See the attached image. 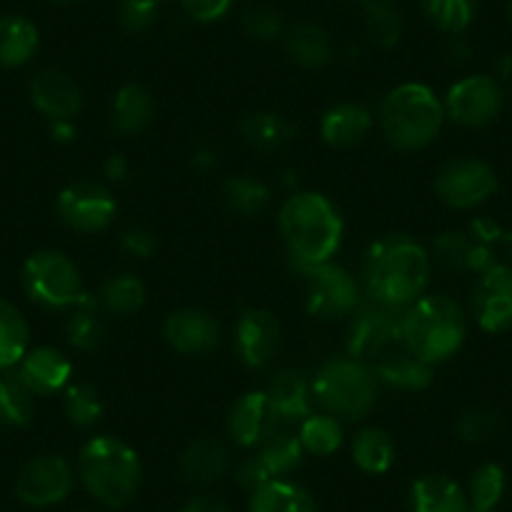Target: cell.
I'll return each instance as SVG.
<instances>
[{"instance_id":"obj_40","label":"cell","mask_w":512,"mask_h":512,"mask_svg":"<svg viewBox=\"0 0 512 512\" xmlns=\"http://www.w3.org/2000/svg\"><path fill=\"white\" fill-rule=\"evenodd\" d=\"M502 492H505V472H502L500 465L487 462V465L477 467L472 472L470 492H467L470 507L492 512L497 507V502L502 500Z\"/></svg>"},{"instance_id":"obj_25","label":"cell","mask_w":512,"mask_h":512,"mask_svg":"<svg viewBox=\"0 0 512 512\" xmlns=\"http://www.w3.org/2000/svg\"><path fill=\"white\" fill-rule=\"evenodd\" d=\"M249 512H317V502L297 482L274 477L251 492Z\"/></svg>"},{"instance_id":"obj_20","label":"cell","mask_w":512,"mask_h":512,"mask_svg":"<svg viewBox=\"0 0 512 512\" xmlns=\"http://www.w3.org/2000/svg\"><path fill=\"white\" fill-rule=\"evenodd\" d=\"M71 362L53 347H38L21 359L18 379L31 395H53L63 390L71 379Z\"/></svg>"},{"instance_id":"obj_45","label":"cell","mask_w":512,"mask_h":512,"mask_svg":"<svg viewBox=\"0 0 512 512\" xmlns=\"http://www.w3.org/2000/svg\"><path fill=\"white\" fill-rule=\"evenodd\" d=\"M156 3L159 0H123L118 8V21L131 33L149 31L156 21Z\"/></svg>"},{"instance_id":"obj_12","label":"cell","mask_w":512,"mask_h":512,"mask_svg":"<svg viewBox=\"0 0 512 512\" xmlns=\"http://www.w3.org/2000/svg\"><path fill=\"white\" fill-rule=\"evenodd\" d=\"M73 490V470L63 457L41 455L21 467L16 495L31 507H51L66 500Z\"/></svg>"},{"instance_id":"obj_7","label":"cell","mask_w":512,"mask_h":512,"mask_svg":"<svg viewBox=\"0 0 512 512\" xmlns=\"http://www.w3.org/2000/svg\"><path fill=\"white\" fill-rule=\"evenodd\" d=\"M23 284L28 297L53 309L76 307L88 294L81 284L78 267L61 251L33 254L23 267Z\"/></svg>"},{"instance_id":"obj_22","label":"cell","mask_w":512,"mask_h":512,"mask_svg":"<svg viewBox=\"0 0 512 512\" xmlns=\"http://www.w3.org/2000/svg\"><path fill=\"white\" fill-rule=\"evenodd\" d=\"M412 512H467V492L447 475H425L410 490Z\"/></svg>"},{"instance_id":"obj_26","label":"cell","mask_w":512,"mask_h":512,"mask_svg":"<svg viewBox=\"0 0 512 512\" xmlns=\"http://www.w3.org/2000/svg\"><path fill=\"white\" fill-rule=\"evenodd\" d=\"M154 118V98L144 86L128 83L116 93L111 106V123L118 134H141Z\"/></svg>"},{"instance_id":"obj_29","label":"cell","mask_w":512,"mask_h":512,"mask_svg":"<svg viewBox=\"0 0 512 512\" xmlns=\"http://www.w3.org/2000/svg\"><path fill=\"white\" fill-rule=\"evenodd\" d=\"M38 51V31L21 16L0 18V66L18 68Z\"/></svg>"},{"instance_id":"obj_47","label":"cell","mask_w":512,"mask_h":512,"mask_svg":"<svg viewBox=\"0 0 512 512\" xmlns=\"http://www.w3.org/2000/svg\"><path fill=\"white\" fill-rule=\"evenodd\" d=\"M236 480H239V485L244 487V490L254 492L256 487H262L264 482L274 480V477L269 475L267 467L262 465L259 457H249V460L239 462V467H236Z\"/></svg>"},{"instance_id":"obj_3","label":"cell","mask_w":512,"mask_h":512,"mask_svg":"<svg viewBox=\"0 0 512 512\" xmlns=\"http://www.w3.org/2000/svg\"><path fill=\"white\" fill-rule=\"evenodd\" d=\"M279 229L297 264L329 262L342 244V216L314 191L294 194L279 211Z\"/></svg>"},{"instance_id":"obj_11","label":"cell","mask_w":512,"mask_h":512,"mask_svg":"<svg viewBox=\"0 0 512 512\" xmlns=\"http://www.w3.org/2000/svg\"><path fill=\"white\" fill-rule=\"evenodd\" d=\"M502 88L490 76H467L447 91L445 113L467 128L490 126L502 111Z\"/></svg>"},{"instance_id":"obj_10","label":"cell","mask_w":512,"mask_h":512,"mask_svg":"<svg viewBox=\"0 0 512 512\" xmlns=\"http://www.w3.org/2000/svg\"><path fill=\"white\" fill-rule=\"evenodd\" d=\"M400 319V309H392L387 304L374 302V299H369L367 304H359L352 312L347 332L349 357L359 359V362L379 357L400 337Z\"/></svg>"},{"instance_id":"obj_41","label":"cell","mask_w":512,"mask_h":512,"mask_svg":"<svg viewBox=\"0 0 512 512\" xmlns=\"http://www.w3.org/2000/svg\"><path fill=\"white\" fill-rule=\"evenodd\" d=\"M33 402L31 392L23 387L18 374L13 377H0V425L21 427L31 422Z\"/></svg>"},{"instance_id":"obj_37","label":"cell","mask_w":512,"mask_h":512,"mask_svg":"<svg viewBox=\"0 0 512 512\" xmlns=\"http://www.w3.org/2000/svg\"><path fill=\"white\" fill-rule=\"evenodd\" d=\"M297 437L299 442H302L304 452L327 457L339 450L344 432L334 415H309L307 420H302V425H299Z\"/></svg>"},{"instance_id":"obj_32","label":"cell","mask_w":512,"mask_h":512,"mask_svg":"<svg viewBox=\"0 0 512 512\" xmlns=\"http://www.w3.org/2000/svg\"><path fill=\"white\" fill-rule=\"evenodd\" d=\"M287 53L299 66L322 68L332 61V41L319 26L299 23L287 33Z\"/></svg>"},{"instance_id":"obj_55","label":"cell","mask_w":512,"mask_h":512,"mask_svg":"<svg viewBox=\"0 0 512 512\" xmlns=\"http://www.w3.org/2000/svg\"><path fill=\"white\" fill-rule=\"evenodd\" d=\"M467 512H485V510H477V507H470V510H467Z\"/></svg>"},{"instance_id":"obj_18","label":"cell","mask_w":512,"mask_h":512,"mask_svg":"<svg viewBox=\"0 0 512 512\" xmlns=\"http://www.w3.org/2000/svg\"><path fill=\"white\" fill-rule=\"evenodd\" d=\"M166 342L181 354H206L219 344L221 329L204 309H179L164 324Z\"/></svg>"},{"instance_id":"obj_23","label":"cell","mask_w":512,"mask_h":512,"mask_svg":"<svg viewBox=\"0 0 512 512\" xmlns=\"http://www.w3.org/2000/svg\"><path fill=\"white\" fill-rule=\"evenodd\" d=\"M372 113L359 103H342L324 113L322 118V136L334 149H349L359 144L364 136L372 131Z\"/></svg>"},{"instance_id":"obj_52","label":"cell","mask_w":512,"mask_h":512,"mask_svg":"<svg viewBox=\"0 0 512 512\" xmlns=\"http://www.w3.org/2000/svg\"><path fill=\"white\" fill-rule=\"evenodd\" d=\"M497 73H500V78H512V53H507V56L500 58V63H497Z\"/></svg>"},{"instance_id":"obj_14","label":"cell","mask_w":512,"mask_h":512,"mask_svg":"<svg viewBox=\"0 0 512 512\" xmlns=\"http://www.w3.org/2000/svg\"><path fill=\"white\" fill-rule=\"evenodd\" d=\"M472 309L485 332L500 334L512 329V264H495L480 274Z\"/></svg>"},{"instance_id":"obj_38","label":"cell","mask_w":512,"mask_h":512,"mask_svg":"<svg viewBox=\"0 0 512 512\" xmlns=\"http://www.w3.org/2000/svg\"><path fill=\"white\" fill-rule=\"evenodd\" d=\"M422 11L440 31L460 36L475 21V0H422Z\"/></svg>"},{"instance_id":"obj_8","label":"cell","mask_w":512,"mask_h":512,"mask_svg":"<svg viewBox=\"0 0 512 512\" xmlns=\"http://www.w3.org/2000/svg\"><path fill=\"white\" fill-rule=\"evenodd\" d=\"M307 284V309L312 317H347L359 307V287L349 272L337 264H297Z\"/></svg>"},{"instance_id":"obj_30","label":"cell","mask_w":512,"mask_h":512,"mask_svg":"<svg viewBox=\"0 0 512 512\" xmlns=\"http://www.w3.org/2000/svg\"><path fill=\"white\" fill-rule=\"evenodd\" d=\"M71 309L73 312L66 322L68 342H71L73 347L83 349V352L101 349L108 337V327L106 322H103L101 312H98V299L91 297V294H86V297Z\"/></svg>"},{"instance_id":"obj_2","label":"cell","mask_w":512,"mask_h":512,"mask_svg":"<svg viewBox=\"0 0 512 512\" xmlns=\"http://www.w3.org/2000/svg\"><path fill=\"white\" fill-rule=\"evenodd\" d=\"M78 477L96 502L108 510H121L141 487V460L128 442L98 435L78 455Z\"/></svg>"},{"instance_id":"obj_19","label":"cell","mask_w":512,"mask_h":512,"mask_svg":"<svg viewBox=\"0 0 512 512\" xmlns=\"http://www.w3.org/2000/svg\"><path fill=\"white\" fill-rule=\"evenodd\" d=\"M437 262L450 272H487L495 267V251L492 244L480 241L470 231H445L435 239Z\"/></svg>"},{"instance_id":"obj_53","label":"cell","mask_w":512,"mask_h":512,"mask_svg":"<svg viewBox=\"0 0 512 512\" xmlns=\"http://www.w3.org/2000/svg\"><path fill=\"white\" fill-rule=\"evenodd\" d=\"M500 241H502V246H505V251L510 254V259H512V231H510V234H502Z\"/></svg>"},{"instance_id":"obj_9","label":"cell","mask_w":512,"mask_h":512,"mask_svg":"<svg viewBox=\"0 0 512 512\" xmlns=\"http://www.w3.org/2000/svg\"><path fill=\"white\" fill-rule=\"evenodd\" d=\"M435 191L450 209L467 211L485 204L497 191V176L485 161L455 159L442 166L435 179Z\"/></svg>"},{"instance_id":"obj_58","label":"cell","mask_w":512,"mask_h":512,"mask_svg":"<svg viewBox=\"0 0 512 512\" xmlns=\"http://www.w3.org/2000/svg\"><path fill=\"white\" fill-rule=\"evenodd\" d=\"M510 98H512V86H510Z\"/></svg>"},{"instance_id":"obj_43","label":"cell","mask_w":512,"mask_h":512,"mask_svg":"<svg viewBox=\"0 0 512 512\" xmlns=\"http://www.w3.org/2000/svg\"><path fill=\"white\" fill-rule=\"evenodd\" d=\"M502 427L500 412L490 410V407H472L465 415L457 420V437L462 442H470V445H477V442H485L495 435Z\"/></svg>"},{"instance_id":"obj_50","label":"cell","mask_w":512,"mask_h":512,"mask_svg":"<svg viewBox=\"0 0 512 512\" xmlns=\"http://www.w3.org/2000/svg\"><path fill=\"white\" fill-rule=\"evenodd\" d=\"M126 171H128V164H126V159H123V156H111V159L106 161V176L111 181H123V176H126Z\"/></svg>"},{"instance_id":"obj_35","label":"cell","mask_w":512,"mask_h":512,"mask_svg":"<svg viewBox=\"0 0 512 512\" xmlns=\"http://www.w3.org/2000/svg\"><path fill=\"white\" fill-rule=\"evenodd\" d=\"M221 199H224V204L229 206L234 214L254 216L262 214V211L267 209L272 194H269V189L259 179H251V176H234V179H229L221 186Z\"/></svg>"},{"instance_id":"obj_49","label":"cell","mask_w":512,"mask_h":512,"mask_svg":"<svg viewBox=\"0 0 512 512\" xmlns=\"http://www.w3.org/2000/svg\"><path fill=\"white\" fill-rule=\"evenodd\" d=\"M181 512H231V510L224 500H219V497L199 495L194 497V500L186 502V505L181 507Z\"/></svg>"},{"instance_id":"obj_24","label":"cell","mask_w":512,"mask_h":512,"mask_svg":"<svg viewBox=\"0 0 512 512\" xmlns=\"http://www.w3.org/2000/svg\"><path fill=\"white\" fill-rule=\"evenodd\" d=\"M267 397L272 402L274 412H277L279 422H302L312 415L309 384L304 374L294 372V369H284L272 379Z\"/></svg>"},{"instance_id":"obj_13","label":"cell","mask_w":512,"mask_h":512,"mask_svg":"<svg viewBox=\"0 0 512 512\" xmlns=\"http://www.w3.org/2000/svg\"><path fill=\"white\" fill-rule=\"evenodd\" d=\"M58 214L71 229L93 234L111 224L116 216V199L111 191L93 181H76L58 196Z\"/></svg>"},{"instance_id":"obj_17","label":"cell","mask_w":512,"mask_h":512,"mask_svg":"<svg viewBox=\"0 0 512 512\" xmlns=\"http://www.w3.org/2000/svg\"><path fill=\"white\" fill-rule=\"evenodd\" d=\"M33 106L51 121H71L81 111V88L68 73L58 68H43L31 81Z\"/></svg>"},{"instance_id":"obj_36","label":"cell","mask_w":512,"mask_h":512,"mask_svg":"<svg viewBox=\"0 0 512 512\" xmlns=\"http://www.w3.org/2000/svg\"><path fill=\"white\" fill-rule=\"evenodd\" d=\"M146 302V289L141 284V279L131 277V274H121V277L108 279L101 287L98 294V304H103V309L118 317H128V314H136Z\"/></svg>"},{"instance_id":"obj_4","label":"cell","mask_w":512,"mask_h":512,"mask_svg":"<svg viewBox=\"0 0 512 512\" xmlns=\"http://www.w3.org/2000/svg\"><path fill=\"white\" fill-rule=\"evenodd\" d=\"M467 337L465 312L445 294L420 297L405 309L400 319V339L407 352L427 364L445 362Z\"/></svg>"},{"instance_id":"obj_16","label":"cell","mask_w":512,"mask_h":512,"mask_svg":"<svg viewBox=\"0 0 512 512\" xmlns=\"http://www.w3.org/2000/svg\"><path fill=\"white\" fill-rule=\"evenodd\" d=\"M282 329L267 309H249L236 324V354L249 367H264L279 349Z\"/></svg>"},{"instance_id":"obj_31","label":"cell","mask_w":512,"mask_h":512,"mask_svg":"<svg viewBox=\"0 0 512 512\" xmlns=\"http://www.w3.org/2000/svg\"><path fill=\"white\" fill-rule=\"evenodd\" d=\"M352 457L359 470L369 475H382L395 465V442L379 427H364L354 437Z\"/></svg>"},{"instance_id":"obj_21","label":"cell","mask_w":512,"mask_h":512,"mask_svg":"<svg viewBox=\"0 0 512 512\" xmlns=\"http://www.w3.org/2000/svg\"><path fill=\"white\" fill-rule=\"evenodd\" d=\"M229 467V450L214 437H201V440L191 442L181 455L179 475L189 485H211V482H219L229 472Z\"/></svg>"},{"instance_id":"obj_46","label":"cell","mask_w":512,"mask_h":512,"mask_svg":"<svg viewBox=\"0 0 512 512\" xmlns=\"http://www.w3.org/2000/svg\"><path fill=\"white\" fill-rule=\"evenodd\" d=\"M184 11L199 23H214L229 13L234 0H181Z\"/></svg>"},{"instance_id":"obj_6","label":"cell","mask_w":512,"mask_h":512,"mask_svg":"<svg viewBox=\"0 0 512 512\" xmlns=\"http://www.w3.org/2000/svg\"><path fill=\"white\" fill-rule=\"evenodd\" d=\"M377 374L354 357L329 359L312 382V395L332 415L362 420L377 405Z\"/></svg>"},{"instance_id":"obj_28","label":"cell","mask_w":512,"mask_h":512,"mask_svg":"<svg viewBox=\"0 0 512 512\" xmlns=\"http://www.w3.org/2000/svg\"><path fill=\"white\" fill-rule=\"evenodd\" d=\"M372 372L377 374V379H382L390 387H397V390H425L427 384L432 382V364L422 362L412 352L382 357Z\"/></svg>"},{"instance_id":"obj_57","label":"cell","mask_w":512,"mask_h":512,"mask_svg":"<svg viewBox=\"0 0 512 512\" xmlns=\"http://www.w3.org/2000/svg\"><path fill=\"white\" fill-rule=\"evenodd\" d=\"M354 3H362V0H354Z\"/></svg>"},{"instance_id":"obj_15","label":"cell","mask_w":512,"mask_h":512,"mask_svg":"<svg viewBox=\"0 0 512 512\" xmlns=\"http://www.w3.org/2000/svg\"><path fill=\"white\" fill-rule=\"evenodd\" d=\"M279 430V417L269 402L267 392H249L234 405L229 415V435L236 445H264Z\"/></svg>"},{"instance_id":"obj_5","label":"cell","mask_w":512,"mask_h":512,"mask_svg":"<svg viewBox=\"0 0 512 512\" xmlns=\"http://www.w3.org/2000/svg\"><path fill=\"white\" fill-rule=\"evenodd\" d=\"M445 106L435 91L422 83H402L384 96L379 126L395 149L417 151L430 146L445 123Z\"/></svg>"},{"instance_id":"obj_42","label":"cell","mask_w":512,"mask_h":512,"mask_svg":"<svg viewBox=\"0 0 512 512\" xmlns=\"http://www.w3.org/2000/svg\"><path fill=\"white\" fill-rule=\"evenodd\" d=\"M66 415L76 427H91L101 420L103 402L91 384H73V387H68Z\"/></svg>"},{"instance_id":"obj_54","label":"cell","mask_w":512,"mask_h":512,"mask_svg":"<svg viewBox=\"0 0 512 512\" xmlns=\"http://www.w3.org/2000/svg\"><path fill=\"white\" fill-rule=\"evenodd\" d=\"M507 13H510V23H512V0H510V6H507Z\"/></svg>"},{"instance_id":"obj_51","label":"cell","mask_w":512,"mask_h":512,"mask_svg":"<svg viewBox=\"0 0 512 512\" xmlns=\"http://www.w3.org/2000/svg\"><path fill=\"white\" fill-rule=\"evenodd\" d=\"M51 134L56 141H71L76 136V128H73L71 121H53Z\"/></svg>"},{"instance_id":"obj_27","label":"cell","mask_w":512,"mask_h":512,"mask_svg":"<svg viewBox=\"0 0 512 512\" xmlns=\"http://www.w3.org/2000/svg\"><path fill=\"white\" fill-rule=\"evenodd\" d=\"M241 136L254 151L272 154V151L284 149L294 139V126L284 116L272 111L251 113L241 123Z\"/></svg>"},{"instance_id":"obj_56","label":"cell","mask_w":512,"mask_h":512,"mask_svg":"<svg viewBox=\"0 0 512 512\" xmlns=\"http://www.w3.org/2000/svg\"><path fill=\"white\" fill-rule=\"evenodd\" d=\"M58 3H68V0H58Z\"/></svg>"},{"instance_id":"obj_44","label":"cell","mask_w":512,"mask_h":512,"mask_svg":"<svg viewBox=\"0 0 512 512\" xmlns=\"http://www.w3.org/2000/svg\"><path fill=\"white\" fill-rule=\"evenodd\" d=\"M244 31L256 41H274L282 33V18L274 8L254 6L244 13Z\"/></svg>"},{"instance_id":"obj_48","label":"cell","mask_w":512,"mask_h":512,"mask_svg":"<svg viewBox=\"0 0 512 512\" xmlns=\"http://www.w3.org/2000/svg\"><path fill=\"white\" fill-rule=\"evenodd\" d=\"M123 249H126L128 254L146 259V256L154 254L156 239H154V234L146 229H128L126 234H123Z\"/></svg>"},{"instance_id":"obj_34","label":"cell","mask_w":512,"mask_h":512,"mask_svg":"<svg viewBox=\"0 0 512 512\" xmlns=\"http://www.w3.org/2000/svg\"><path fill=\"white\" fill-rule=\"evenodd\" d=\"M359 6L364 8V23H367L369 38L377 46L392 48L402 38L405 21L392 0H362Z\"/></svg>"},{"instance_id":"obj_1","label":"cell","mask_w":512,"mask_h":512,"mask_svg":"<svg viewBox=\"0 0 512 512\" xmlns=\"http://www.w3.org/2000/svg\"><path fill=\"white\" fill-rule=\"evenodd\" d=\"M362 282L367 297L392 309H407L430 282V254L405 234H387L364 254Z\"/></svg>"},{"instance_id":"obj_39","label":"cell","mask_w":512,"mask_h":512,"mask_svg":"<svg viewBox=\"0 0 512 512\" xmlns=\"http://www.w3.org/2000/svg\"><path fill=\"white\" fill-rule=\"evenodd\" d=\"M304 447L299 442L297 435H289V432H274L267 442L262 445V452H259V460L267 467V472L272 477H282L287 472H292L294 467L302 462Z\"/></svg>"},{"instance_id":"obj_33","label":"cell","mask_w":512,"mask_h":512,"mask_svg":"<svg viewBox=\"0 0 512 512\" xmlns=\"http://www.w3.org/2000/svg\"><path fill=\"white\" fill-rule=\"evenodd\" d=\"M28 347V324L11 302L0 299V369L21 364Z\"/></svg>"}]
</instances>
